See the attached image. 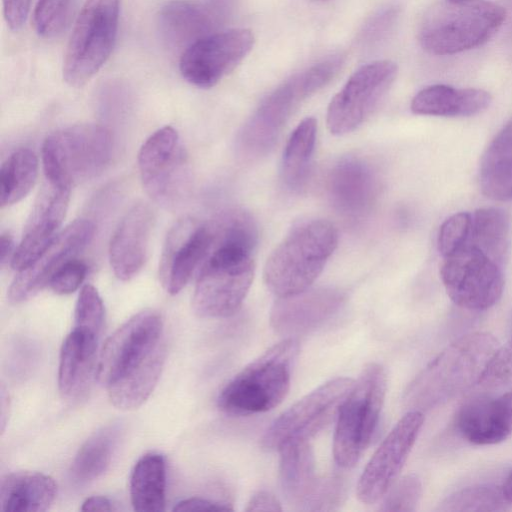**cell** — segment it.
Listing matches in <instances>:
<instances>
[{"label": "cell", "mask_w": 512, "mask_h": 512, "mask_svg": "<svg viewBox=\"0 0 512 512\" xmlns=\"http://www.w3.org/2000/svg\"><path fill=\"white\" fill-rule=\"evenodd\" d=\"M212 242L199 267L192 306L203 318H224L243 304L254 278L257 230L251 216L230 210L209 223Z\"/></svg>", "instance_id": "1"}, {"label": "cell", "mask_w": 512, "mask_h": 512, "mask_svg": "<svg viewBox=\"0 0 512 512\" xmlns=\"http://www.w3.org/2000/svg\"><path fill=\"white\" fill-rule=\"evenodd\" d=\"M165 357L162 318L156 311L143 310L105 341L98 356L96 376L115 407L136 409L157 385Z\"/></svg>", "instance_id": "2"}, {"label": "cell", "mask_w": 512, "mask_h": 512, "mask_svg": "<svg viewBox=\"0 0 512 512\" xmlns=\"http://www.w3.org/2000/svg\"><path fill=\"white\" fill-rule=\"evenodd\" d=\"M498 347V340L488 332L463 335L441 351L409 384L405 404L422 412L465 392L480 382Z\"/></svg>", "instance_id": "3"}, {"label": "cell", "mask_w": 512, "mask_h": 512, "mask_svg": "<svg viewBox=\"0 0 512 512\" xmlns=\"http://www.w3.org/2000/svg\"><path fill=\"white\" fill-rule=\"evenodd\" d=\"M337 243V230L329 221L313 219L294 227L267 258L263 270L266 286L277 297L309 289Z\"/></svg>", "instance_id": "4"}, {"label": "cell", "mask_w": 512, "mask_h": 512, "mask_svg": "<svg viewBox=\"0 0 512 512\" xmlns=\"http://www.w3.org/2000/svg\"><path fill=\"white\" fill-rule=\"evenodd\" d=\"M505 9L488 0L442 1L423 16L421 47L437 56L453 55L485 44L502 26Z\"/></svg>", "instance_id": "5"}, {"label": "cell", "mask_w": 512, "mask_h": 512, "mask_svg": "<svg viewBox=\"0 0 512 512\" xmlns=\"http://www.w3.org/2000/svg\"><path fill=\"white\" fill-rule=\"evenodd\" d=\"M298 351L294 338L272 346L222 388L218 408L229 415L248 416L278 406L288 394Z\"/></svg>", "instance_id": "6"}, {"label": "cell", "mask_w": 512, "mask_h": 512, "mask_svg": "<svg viewBox=\"0 0 512 512\" xmlns=\"http://www.w3.org/2000/svg\"><path fill=\"white\" fill-rule=\"evenodd\" d=\"M387 389L384 368L377 363L366 365L342 401L333 438V456L342 468L359 461L377 428Z\"/></svg>", "instance_id": "7"}, {"label": "cell", "mask_w": 512, "mask_h": 512, "mask_svg": "<svg viewBox=\"0 0 512 512\" xmlns=\"http://www.w3.org/2000/svg\"><path fill=\"white\" fill-rule=\"evenodd\" d=\"M108 129L94 123L72 125L50 134L42 147L45 180L71 188L102 173L112 157Z\"/></svg>", "instance_id": "8"}, {"label": "cell", "mask_w": 512, "mask_h": 512, "mask_svg": "<svg viewBox=\"0 0 512 512\" xmlns=\"http://www.w3.org/2000/svg\"><path fill=\"white\" fill-rule=\"evenodd\" d=\"M120 0H86L73 26L63 60L71 87L89 82L109 58L117 37Z\"/></svg>", "instance_id": "9"}, {"label": "cell", "mask_w": 512, "mask_h": 512, "mask_svg": "<svg viewBox=\"0 0 512 512\" xmlns=\"http://www.w3.org/2000/svg\"><path fill=\"white\" fill-rule=\"evenodd\" d=\"M339 59L319 63L278 87L259 106L241 133V145L249 153L267 151L275 142L298 104L325 85L337 72Z\"/></svg>", "instance_id": "10"}, {"label": "cell", "mask_w": 512, "mask_h": 512, "mask_svg": "<svg viewBox=\"0 0 512 512\" xmlns=\"http://www.w3.org/2000/svg\"><path fill=\"white\" fill-rule=\"evenodd\" d=\"M440 277L453 303L468 311L488 310L504 289L503 267L469 244L443 258Z\"/></svg>", "instance_id": "11"}, {"label": "cell", "mask_w": 512, "mask_h": 512, "mask_svg": "<svg viewBox=\"0 0 512 512\" xmlns=\"http://www.w3.org/2000/svg\"><path fill=\"white\" fill-rule=\"evenodd\" d=\"M397 72V64L391 60H377L358 68L328 105V130L344 135L357 129L384 99Z\"/></svg>", "instance_id": "12"}, {"label": "cell", "mask_w": 512, "mask_h": 512, "mask_svg": "<svg viewBox=\"0 0 512 512\" xmlns=\"http://www.w3.org/2000/svg\"><path fill=\"white\" fill-rule=\"evenodd\" d=\"M354 382L351 378L338 377L299 399L266 430L261 439L262 449L278 451L290 440L313 438L337 416Z\"/></svg>", "instance_id": "13"}, {"label": "cell", "mask_w": 512, "mask_h": 512, "mask_svg": "<svg viewBox=\"0 0 512 512\" xmlns=\"http://www.w3.org/2000/svg\"><path fill=\"white\" fill-rule=\"evenodd\" d=\"M138 168L146 193L157 203L176 204L187 191V155L171 126L146 139L138 153Z\"/></svg>", "instance_id": "14"}, {"label": "cell", "mask_w": 512, "mask_h": 512, "mask_svg": "<svg viewBox=\"0 0 512 512\" xmlns=\"http://www.w3.org/2000/svg\"><path fill=\"white\" fill-rule=\"evenodd\" d=\"M254 42L253 33L245 28L211 33L184 50L180 73L194 86L213 87L242 62Z\"/></svg>", "instance_id": "15"}, {"label": "cell", "mask_w": 512, "mask_h": 512, "mask_svg": "<svg viewBox=\"0 0 512 512\" xmlns=\"http://www.w3.org/2000/svg\"><path fill=\"white\" fill-rule=\"evenodd\" d=\"M424 423L423 412L408 411L393 427L364 468L356 488L365 504L379 501L397 480Z\"/></svg>", "instance_id": "16"}, {"label": "cell", "mask_w": 512, "mask_h": 512, "mask_svg": "<svg viewBox=\"0 0 512 512\" xmlns=\"http://www.w3.org/2000/svg\"><path fill=\"white\" fill-rule=\"evenodd\" d=\"M95 225L88 219H77L51 240L24 269L17 271L8 289V299L18 304L36 295L66 262L74 259L92 240Z\"/></svg>", "instance_id": "17"}, {"label": "cell", "mask_w": 512, "mask_h": 512, "mask_svg": "<svg viewBox=\"0 0 512 512\" xmlns=\"http://www.w3.org/2000/svg\"><path fill=\"white\" fill-rule=\"evenodd\" d=\"M211 242L209 223L184 217L171 227L159 263V278L167 293L178 294L186 286L205 259Z\"/></svg>", "instance_id": "18"}, {"label": "cell", "mask_w": 512, "mask_h": 512, "mask_svg": "<svg viewBox=\"0 0 512 512\" xmlns=\"http://www.w3.org/2000/svg\"><path fill=\"white\" fill-rule=\"evenodd\" d=\"M71 188L45 180L10 261L20 271L27 267L59 233L68 208Z\"/></svg>", "instance_id": "19"}, {"label": "cell", "mask_w": 512, "mask_h": 512, "mask_svg": "<svg viewBox=\"0 0 512 512\" xmlns=\"http://www.w3.org/2000/svg\"><path fill=\"white\" fill-rule=\"evenodd\" d=\"M343 301L344 294L332 287L278 297L270 312V324L278 334L292 338L317 328L338 311Z\"/></svg>", "instance_id": "20"}, {"label": "cell", "mask_w": 512, "mask_h": 512, "mask_svg": "<svg viewBox=\"0 0 512 512\" xmlns=\"http://www.w3.org/2000/svg\"><path fill=\"white\" fill-rule=\"evenodd\" d=\"M154 213L145 203L133 205L120 220L109 243V261L115 276L128 281L143 268L148 255Z\"/></svg>", "instance_id": "21"}, {"label": "cell", "mask_w": 512, "mask_h": 512, "mask_svg": "<svg viewBox=\"0 0 512 512\" xmlns=\"http://www.w3.org/2000/svg\"><path fill=\"white\" fill-rule=\"evenodd\" d=\"M378 180L371 166L362 159L347 157L331 170L328 196L342 215L358 218L367 214L378 195Z\"/></svg>", "instance_id": "22"}, {"label": "cell", "mask_w": 512, "mask_h": 512, "mask_svg": "<svg viewBox=\"0 0 512 512\" xmlns=\"http://www.w3.org/2000/svg\"><path fill=\"white\" fill-rule=\"evenodd\" d=\"M456 426L460 435L475 445L504 441L512 434V391L467 403L457 415Z\"/></svg>", "instance_id": "23"}, {"label": "cell", "mask_w": 512, "mask_h": 512, "mask_svg": "<svg viewBox=\"0 0 512 512\" xmlns=\"http://www.w3.org/2000/svg\"><path fill=\"white\" fill-rule=\"evenodd\" d=\"M99 336L73 327L63 341L58 368V387L63 397L75 399L86 392L97 374Z\"/></svg>", "instance_id": "24"}, {"label": "cell", "mask_w": 512, "mask_h": 512, "mask_svg": "<svg viewBox=\"0 0 512 512\" xmlns=\"http://www.w3.org/2000/svg\"><path fill=\"white\" fill-rule=\"evenodd\" d=\"M310 440L293 439L280 453L279 479L286 499L300 509L309 510L323 479L318 478Z\"/></svg>", "instance_id": "25"}, {"label": "cell", "mask_w": 512, "mask_h": 512, "mask_svg": "<svg viewBox=\"0 0 512 512\" xmlns=\"http://www.w3.org/2000/svg\"><path fill=\"white\" fill-rule=\"evenodd\" d=\"M221 20L210 7L188 0L165 3L158 14V26L163 39L171 46L189 47L213 33Z\"/></svg>", "instance_id": "26"}, {"label": "cell", "mask_w": 512, "mask_h": 512, "mask_svg": "<svg viewBox=\"0 0 512 512\" xmlns=\"http://www.w3.org/2000/svg\"><path fill=\"white\" fill-rule=\"evenodd\" d=\"M491 101L490 93L483 89L435 84L420 90L410 107L418 115L469 117L486 110Z\"/></svg>", "instance_id": "27"}, {"label": "cell", "mask_w": 512, "mask_h": 512, "mask_svg": "<svg viewBox=\"0 0 512 512\" xmlns=\"http://www.w3.org/2000/svg\"><path fill=\"white\" fill-rule=\"evenodd\" d=\"M57 485L37 471H15L0 482V509L6 512H43L55 500Z\"/></svg>", "instance_id": "28"}, {"label": "cell", "mask_w": 512, "mask_h": 512, "mask_svg": "<svg viewBox=\"0 0 512 512\" xmlns=\"http://www.w3.org/2000/svg\"><path fill=\"white\" fill-rule=\"evenodd\" d=\"M482 193L496 201L512 200V118L491 140L479 169Z\"/></svg>", "instance_id": "29"}, {"label": "cell", "mask_w": 512, "mask_h": 512, "mask_svg": "<svg viewBox=\"0 0 512 512\" xmlns=\"http://www.w3.org/2000/svg\"><path fill=\"white\" fill-rule=\"evenodd\" d=\"M123 432V426L120 423H112L94 432L82 444L69 470V476L74 485L85 486L107 471Z\"/></svg>", "instance_id": "30"}, {"label": "cell", "mask_w": 512, "mask_h": 512, "mask_svg": "<svg viewBox=\"0 0 512 512\" xmlns=\"http://www.w3.org/2000/svg\"><path fill=\"white\" fill-rule=\"evenodd\" d=\"M130 498L135 511L160 512L166 504V462L159 453H147L134 465Z\"/></svg>", "instance_id": "31"}, {"label": "cell", "mask_w": 512, "mask_h": 512, "mask_svg": "<svg viewBox=\"0 0 512 512\" xmlns=\"http://www.w3.org/2000/svg\"><path fill=\"white\" fill-rule=\"evenodd\" d=\"M468 244L503 267L510 246V220L507 213L496 207L477 209L472 214Z\"/></svg>", "instance_id": "32"}, {"label": "cell", "mask_w": 512, "mask_h": 512, "mask_svg": "<svg viewBox=\"0 0 512 512\" xmlns=\"http://www.w3.org/2000/svg\"><path fill=\"white\" fill-rule=\"evenodd\" d=\"M317 121L312 117L303 119L291 133L282 157L281 178L284 184L298 188L307 175L314 152Z\"/></svg>", "instance_id": "33"}, {"label": "cell", "mask_w": 512, "mask_h": 512, "mask_svg": "<svg viewBox=\"0 0 512 512\" xmlns=\"http://www.w3.org/2000/svg\"><path fill=\"white\" fill-rule=\"evenodd\" d=\"M38 174V158L33 150H15L4 161L0 171L1 207L22 200L34 186Z\"/></svg>", "instance_id": "34"}, {"label": "cell", "mask_w": 512, "mask_h": 512, "mask_svg": "<svg viewBox=\"0 0 512 512\" xmlns=\"http://www.w3.org/2000/svg\"><path fill=\"white\" fill-rule=\"evenodd\" d=\"M502 488L473 486L457 491L447 497L439 507L441 511H497L507 508Z\"/></svg>", "instance_id": "35"}, {"label": "cell", "mask_w": 512, "mask_h": 512, "mask_svg": "<svg viewBox=\"0 0 512 512\" xmlns=\"http://www.w3.org/2000/svg\"><path fill=\"white\" fill-rule=\"evenodd\" d=\"M72 0H38L33 12L35 32L44 39L59 36L69 20Z\"/></svg>", "instance_id": "36"}, {"label": "cell", "mask_w": 512, "mask_h": 512, "mask_svg": "<svg viewBox=\"0 0 512 512\" xmlns=\"http://www.w3.org/2000/svg\"><path fill=\"white\" fill-rule=\"evenodd\" d=\"M104 315V304L97 289L90 284L84 285L75 306L74 327L100 336Z\"/></svg>", "instance_id": "37"}, {"label": "cell", "mask_w": 512, "mask_h": 512, "mask_svg": "<svg viewBox=\"0 0 512 512\" xmlns=\"http://www.w3.org/2000/svg\"><path fill=\"white\" fill-rule=\"evenodd\" d=\"M472 214L459 212L448 217L441 225L437 245L443 258L468 245L471 233Z\"/></svg>", "instance_id": "38"}, {"label": "cell", "mask_w": 512, "mask_h": 512, "mask_svg": "<svg viewBox=\"0 0 512 512\" xmlns=\"http://www.w3.org/2000/svg\"><path fill=\"white\" fill-rule=\"evenodd\" d=\"M422 495V483L416 474L396 480L383 496L382 511H414Z\"/></svg>", "instance_id": "39"}, {"label": "cell", "mask_w": 512, "mask_h": 512, "mask_svg": "<svg viewBox=\"0 0 512 512\" xmlns=\"http://www.w3.org/2000/svg\"><path fill=\"white\" fill-rule=\"evenodd\" d=\"M512 382V337L498 347L489 361L479 383L486 386H500Z\"/></svg>", "instance_id": "40"}, {"label": "cell", "mask_w": 512, "mask_h": 512, "mask_svg": "<svg viewBox=\"0 0 512 512\" xmlns=\"http://www.w3.org/2000/svg\"><path fill=\"white\" fill-rule=\"evenodd\" d=\"M86 274L87 266L82 261L71 259L53 275L49 287L56 294H71L81 286Z\"/></svg>", "instance_id": "41"}, {"label": "cell", "mask_w": 512, "mask_h": 512, "mask_svg": "<svg viewBox=\"0 0 512 512\" xmlns=\"http://www.w3.org/2000/svg\"><path fill=\"white\" fill-rule=\"evenodd\" d=\"M31 0H3V15L7 26L12 31H18L24 25Z\"/></svg>", "instance_id": "42"}, {"label": "cell", "mask_w": 512, "mask_h": 512, "mask_svg": "<svg viewBox=\"0 0 512 512\" xmlns=\"http://www.w3.org/2000/svg\"><path fill=\"white\" fill-rule=\"evenodd\" d=\"M233 510L229 503L202 497H190L175 504L173 511H223Z\"/></svg>", "instance_id": "43"}, {"label": "cell", "mask_w": 512, "mask_h": 512, "mask_svg": "<svg viewBox=\"0 0 512 512\" xmlns=\"http://www.w3.org/2000/svg\"><path fill=\"white\" fill-rule=\"evenodd\" d=\"M245 511L280 512L282 511V507L279 500L272 493L266 490H260L251 496L250 500L247 503Z\"/></svg>", "instance_id": "44"}, {"label": "cell", "mask_w": 512, "mask_h": 512, "mask_svg": "<svg viewBox=\"0 0 512 512\" xmlns=\"http://www.w3.org/2000/svg\"><path fill=\"white\" fill-rule=\"evenodd\" d=\"M82 511H117L115 504L105 496L87 498L81 506Z\"/></svg>", "instance_id": "45"}, {"label": "cell", "mask_w": 512, "mask_h": 512, "mask_svg": "<svg viewBox=\"0 0 512 512\" xmlns=\"http://www.w3.org/2000/svg\"><path fill=\"white\" fill-rule=\"evenodd\" d=\"M14 252L13 237L8 232H3L0 236V262L2 266L8 260L11 261Z\"/></svg>", "instance_id": "46"}, {"label": "cell", "mask_w": 512, "mask_h": 512, "mask_svg": "<svg viewBox=\"0 0 512 512\" xmlns=\"http://www.w3.org/2000/svg\"><path fill=\"white\" fill-rule=\"evenodd\" d=\"M6 410L9 411V398L6 394V391L4 390V387L1 388V431L4 432L5 425L7 422L8 415L5 412Z\"/></svg>", "instance_id": "47"}, {"label": "cell", "mask_w": 512, "mask_h": 512, "mask_svg": "<svg viewBox=\"0 0 512 512\" xmlns=\"http://www.w3.org/2000/svg\"><path fill=\"white\" fill-rule=\"evenodd\" d=\"M502 493L508 504H512V472L503 484Z\"/></svg>", "instance_id": "48"}, {"label": "cell", "mask_w": 512, "mask_h": 512, "mask_svg": "<svg viewBox=\"0 0 512 512\" xmlns=\"http://www.w3.org/2000/svg\"><path fill=\"white\" fill-rule=\"evenodd\" d=\"M447 1H450V2H462V1H466V0H447Z\"/></svg>", "instance_id": "49"}]
</instances>
